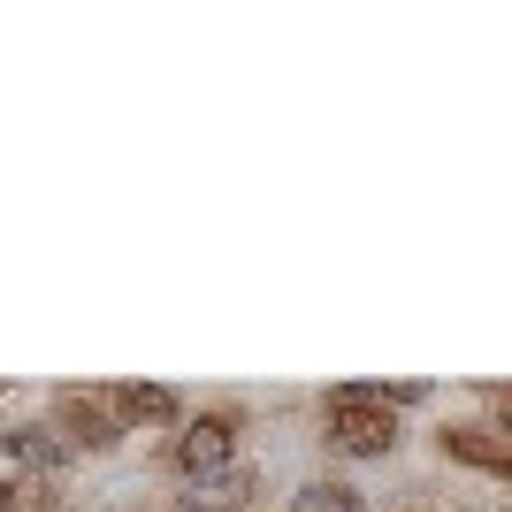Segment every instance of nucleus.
<instances>
[{"mask_svg":"<svg viewBox=\"0 0 512 512\" xmlns=\"http://www.w3.org/2000/svg\"><path fill=\"white\" fill-rule=\"evenodd\" d=\"M505 428H512V390H505Z\"/></svg>","mask_w":512,"mask_h":512,"instance_id":"1a4fd4ad","label":"nucleus"},{"mask_svg":"<svg viewBox=\"0 0 512 512\" xmlns=\"http://www.w3.org/2000/svg\"><path fill=\"white\" fill-rule=\"evenodd\" d=\"M337 406V451H352V459H375V451L398 444V428H390V390H337L329 398Z\"/></svg>","mask_w":512,"mask_h":512,"instance_id":"f257e3e1","label":"nucleus"},{"mask_svg":"<svg viewBox=\"0 0 512 512\" xmlns=\"http://www.w3.org/2000/svg\"><path fill=\"white\" fill-rule=\"evenodd\" d=\"M192 505H199V512H230V505H245V474H214V482H199Z\"/></svg>","mask_w":512,"mask_h":512,"instance_id":"7ed1b4c3","label":"nucleus"},{"mask_svg":"<svg viewBox=\"0 0 512 512\" xmlns=\"http://www.w3.org/2000/svg\"><path fill=\"white\" fill-rule=\"evenodd\" d=\"M451 451H459V459H474V467H497V474H512V451L482 444V436H451Z\"/></svg>","mask_w":512,"mask_h":512,"instance_id":"423d86ee","label":"nucleus"},{"mask_svg":"<svg viewBox=\"0 0 512 512\" xmlns=\"http://www.w3.org/2000/svg\"><path fill=\"white\" fill-rule=\"evenodd\" d=\"M291 512H360V505H352L344 490H299V505H291Z\"/></svg>","mask_w":512,"mask_h":512,"instance_id":"0eeeda50","label":"nucleus"},{"mask_svg":"<svg viewBox=\"0 0 512 512\" xmlns=\"http://www.w3.org/2000/svg\"><path fill=\"white\" fill-rule=\"evenodd\" d=\"M8 451H16L23 467H62V444H54V436H39V428H16V436H8Z\"/></svg>","mask_w":512,"mask_h":512,"instance_id":"20e7f679","label":"nucleus"},{"mask_svg":"<svg viewBox=\"0 0 512 512\" xmlns=\"http://www.w3.org/2000/svg\"><path fill=\"white\" fill-rule=\"evenodd\" d=\"M184 474H192V482L230 474V421H199L192 436H184Z\"/></svg>","mask_w":512,"mask_h":512,"instance_id":"f03ea898","label":"nucleus"},{"mask_svg":"<svg viewBox=\"0 0 512 512\" xmlns=\"http://www.w3.org/2000/svg\"><path fill=\"white\" fill-rule=\"evenodd\" d=\"M39 505H46V497H39V490H31V482H16V490L0 497V512H39Z\"/></svg>","mask_w":512,"mask_h":512,"instance_id":"6e6552de","label":"nucleus"},{"mask_svg":"<svg viewBox=\"0 0 512 512\" xmlns=\"http://www.w3.org/2000/svg\"><path fill=\"white\" fill-rule=\"evenodd\" d=\"M123 413H130V421H169V390L130 383V390H123Z\"/></svg>","mask_w":512,"mask_h":512,"instance_id":"39448f33","label":"nucleus"}]
</instances>
